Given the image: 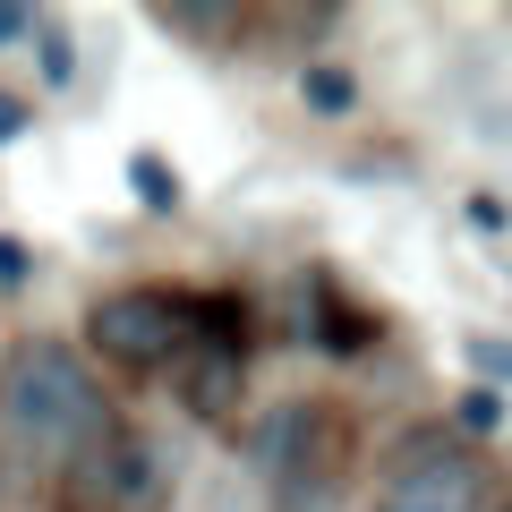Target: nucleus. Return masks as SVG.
I'll list each match as a JSON object with an SVG mask.
<instances>
[{
  "label": "nucleus",
  "instance_id": "nucleus-14",
  "mask_svg": "<svg viewBox=\"0 0 512 512\" xmlns=\"http://www.w3.org/2000/svg\"><path fill=\"white\" fill-rule=\"evenodd\" d=\"M26 282H35V248L0 231V291H26Z\"/></svg>",
  "mask_w": 512,
  "mask_h": 512
},
{
  "label": "nucleus",
  "instance_id": "nucleus-10",
  "mask_svg": "<svg viewBox=\"0 0 512 512\" xmlns=\"http://www.w3.org/2000/svg\"><path fill=\"white\" fill-rule=\"evenodd\" d=\"M299 103H308L316 120H350V111H359V77H350L342 60H299Z\"/></svg>",
  "mask_w": 512,
  "mask_h": 512
},
{
  "label": "nucleus",
  "instance_id": "nucleus-2",
  "mask_svg": "<svg viewBox=\"0 0 512 512\" xmlns=\"http://www.w3.org/2000/svg\"><path fill=\"white\" fill-rule=\"evenodd\" d=\"M248 461H256V478L274 487V512H333L342 487H350L359 444H350L342 410L291 402V410H274V419L248 436Z\"/></svg>",
  "mask_w": 512,
  "mask_h": 512
},
{
  "label": "nucleus",
  "instance_id": "nucleus-11",
  "mask_svg": "<svg viewBox=\"0 0 512 512\" xmlns=\"http://www.w3.org/2000/svg\"><path fill=\"white\" fill-rule=\"evenodd\" d=\"M26 43H35V77H43L52 94L77 86V35L52 18V9H35V35H26Z\"/></svg>",
  "mask_w": 512,
  "mask_h": 512
},
{
  "label": "nucleus",
  "instance_id": "nucleus-13",
  "mask_svg": "<svg viewBox=\"0 0 512 512\" xmlns=\"http://www.w3.org/2000/svg\"><path fill=\"white\" fill-rule=\"evenodd\" d=\"M444 427H453L461 444H487L495 427H504V393H495V384H461V402H453V419H444Z\"/></svg>",
  "mask_w": 512,
  "mask_h": 512
},
{
  "label": "nucleus",
  "instance_id": "nucleus-7",
  "mask_svg": "<svg viewBox=\"0 0 512 512\" xmlns=\"http://www.w3.org/2000/svg\"><path fill=\"white\" fill-rule=\"evenodd\" d=\"M299 333H308L316 350H333V359H359V350L384 342V316L359 308L333 265H308V282H299Z\"/></svg>",
  "mask_w": 512,
  "mask_h": 512
},
{
  "label": "nucleus",
  "instance_id": "nucleus-18",
  "mask_svg": "<svg viewBox=\"0 0 512 512\" xmlns=\"http://www.w3.org/2000/svg\"><path fill=\"white\" fill-rule=\"evenodd\" d=\"M26 35H35V9H26V0H0V52L26 43Z\"/></svg>",
  "mask_w": 512,
  "mask_h": 512
},
{
  "label": "nucleus",
  "instance_id": "nucleus-9",
  "mask_svg": "<svg viewBox=\"0 0 512 512\" xmlns=\"http://www.w3.org/2000/svg\"><path fill=\"white\" fill-rule=\"evenodd\" d=\"M342 26V9H248V26H239V43H282V52L316 60V43Z\"/></svg>",
  "mask_w": 512,
  "mask_h": 512
},
{
  "label": "nucleus",
  "instance_id": "nucleus-17",
  "mask_svg": "<svg viewBox=\"0 0 512 512\" xmlns=\"http://www.w3.org/2000/svg\"><path fill=\"white\" fill-rule=\"evenodd\" d=\"M470 367H478V384H495V376H504V367H512V350L478 333V342H470Z\"/></svg>",
  "mask_w": 512,
  "mask_h": 512
},
{
  "label": "nucleus",
  "instance_id": "nucleus-3",
  "mask_svg": "<svg viewBox=\"0 0 512 512\" xmlns=\"http://www.w3.org/2000/svg\"><path fill=\"white\" fill-rule=\"evenodd\" d=\"M376 512H495V453L453 427H410L376 478Z\"/></svg>",
  "mask_w": 512,
  "mask_h": 512
},
{
  "label": "nucleus",
  "instance_id": "nucleus-8",
  "mask_svg": "<svg viewBox=\"0 0 512 512\" xmlns=\"http://www.w3.org/2000/svg\"><path fill=\"white\" fill-rule=\"evenodd\" d=\"M154 26H163L171 43H197L205 60H222V52H239L248 9H222V0H163V9H154Z\"/></svg>",
  "mask_w": 512,
  "mask_h": 512
},
{
  "label": "nucleus",
  "instance_id": "nucleus-12",
  "mask_svg": "<svg viewBox=\"0 0 512 512\" xmlns=\"http://www.w3.org/2000/svg\"><path fill=\"white\" fill-rule=\"evenodd\" d=\"M128 188H137V205H146V214H180V205H188L180 171H171L154 146H137V154H128Z\"/></svg>",
  "mask_w": 512,
  "mask_h": 512
},
{
  "label": "nucleus",
  "instance_id": "nucleus-15",
  "mask_svg": "<svg viewBox=\"0 0 512 512\" xmlns=\"http://www.w3.org/2000/svg\"><path fill=\"white\" fill-rule=\"evenodd\" d=\"M26 128H35V103H26V94H9V86H0V146H18Z\"/></svg>",
  "mask_w": 512,
  "mask_h": 512
},
{
  "label": "nucleus",
  "instance_id": "nucleus-6",
  "mask_svg": "<svg viewBox=\"0 0 512 512\" xmlns=\"http://www.w3.org/2000/svg\"><path fill=\"white\" fill-rule=\"evenodd\" d=\"M171 402L197 427H239V410H248V350L188 342L180 359H171Z\"/></svg>",
  "mask_w": 512,
  "mask_h": 512
},
{
  "label": "nucleus",
  "instance_id": "nucleus-1",
  "mask_svg": "<svg viewBox=\"0 0 512 512\" xmlns=\"http://www.w3.org/2000/svg\"><path fill=\"white\" fill-rule=\"evenodd\" d=\"M111 419L120 410H111L103 376L86 367L77 342H60V333L9 342V359H0V470L9 478H43L52 487V470L69 453H86Z\"/></svg>",
  "mask_w": 512,
  "mask_h": 512
},
{
  "label": "nucleus",
  "instance_id": "nucleus-5",
  "mask_svg": "<svg viewBox=\"0 0 512 512\" xmlns=\"http://www.w3.org/2000/svg\"><path fill=\"white\" fill-rule=\"evenodd\" d=\"M86 350L111 367V376H163V367L188 350L180 291H163V282H120V291H103L86 308Z\"/></svg>",
  "mask_w": 512,
  "mask_h": 512
},
{
  "label": "nucleus",
  "instance_id": "nucleus-4",
  "mask_svg": "<svg viewBox=\"0 0 512 512\" xmlns=\"http://www.w3.org/2000/svg\"><path fill=\"white\" fill-rule=\"evenodd\" d=\"M163 504V453L128 419H111L86 453L52 470V512H154Z\"/></svg>",
  "mask_w": 512,
  "mask_h": 512
},
{
  "label": "nucleus",
  "instance_id": "nucleus-16",
  "mask_svg": "<svg viewBox=\"0 0 512 512\" xmlns=\"http://www.w3.org/2000/svg\"><path fill=\"white\" fill-rule=\"evenodd\" d=\"M504 222H512V214H504V197H495V188H478V197H470V231H487V239H495Z\"/></svg>",
  "mask_w": 512,
  "mask_h": 512
}]
</instances>
